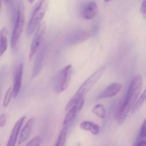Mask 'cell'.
<instances>
[{
	"label": "cell",
	"mask_w": 146,
	"mask_h": 146,
	"mask_svg": "<svg viewBox=\"0 0 146 146\" xmlns=\"http://www.w3.org/2000/svg\"><path fill=\"white\" fill-rule=\"evenodd\" d=\"M41 142V140L40 137L37 136L32 139L25 146H39Z\"/></svg>",
	"instance_id": "603a6c76"
},
{
	"label": "cell",
	"mask_w": 146,
	"mask_h": 146,
	"mask_svg": "<svg viewBox=\"0 0 146 146\" xmlns=\"http://www.w3.org/2000/svg\"><path fill=\"white\" fill-rule=\"evenodd\" d=\"M46 26L44 23H42L39 26L36 31L35 35L31 44L30 48V54H29V59H32L33 56L35 54L42 42V40L43 39L45 34Z\"/></svg>",
	"instance_id": "8992f818"
},
{
	"label": "cell",
	"mask_w": 146,
	"mask_h": 146,
	"mask_svg": "<svg viewBox=\"0 0 146 146\" xmlns=\"http://www.w3.org/2000/svg\"><path fill=\"white\" fill-rule=\"evenodd\" d=\"M68 129L63 127L55 146H64L66 142V135Z\"/></svg>",
	"instance_id": "ffe728a7"
},
{
	"label": "cell",
	"mask_w": 146,
	"mask_h": 146,
	"mask_svg": "<svg viewBox=\"0 0 146 146\" xmlns=\"http://www.w3.org/2000/svg\"><path fill=\"white\" fill-rule=\"evenodd\" d=\"M146 0H144L141 3L140 7V11L142 16L145 19L146 18Z\"/></svg>",
	"instance_id": "cb8c5ba5"
},
{
	"label": "cell",
	"mask_w": 146,
	"mask_h": 146,
	"mask_svg": "<svg viewBox=\"0 0 146 146\" xmlns=\"http://www.w3.org/2000/svg\"><path fill=\"white\" fill-rule=\"evenodd\" d=\"M146 90L144 91V92L141 94L140 98L137 100L134 105L133 106L132 110H131V113L134 114L142 106V105L145 103L146 100Z\"/></svg>",
	"instance_id": "ac0fdd59"
},
{
	"label": "cell",
	"mask_w": 146,
	"mask_h": 146,
	"mask_svg": "<svg viewBox=\"0 0 146 146\" xmlns=\"http://www.w3.org/2000/svg\"><path fill=\"white\" fill-rule=\"evenodd\" d=\"M122 86L120 83H113L107 87L98 96L97 99L98 100L109 98L114 97L121 91Z\"/></svg>",
	"instance_id": "30bf717a"
},
{
	"label": "cell",
	"mask_w": 146,
	"mask_h": 146,
	"mask_svg": "<svg viewBox=\"0 0 146 146\" xmlns=\"http://www.w3.org/2000/svg\"><path fill=\"white\" fill-rule=\"evenodd\" d=\"M1 90H0V100H1Z\"/></svg>",
	"instance_id": "f1b7e54d"
},
{
	"label": "cell",
	"mask_w": 146,
	"mask_h": 146,
	"mask_svg": "<svg viewBox=\"0 0 146 146\" xmlns=\"http://www.w3.org/2000/svg\"><path fill=\"white\" fill-rule=\"evenodd\" d=\"M106 67L105 66L100 68L96 72L93 73L90 76L82 83L75 95L67 104L65 107V110L66 111H68L76 101H78L80 99L84 98V96L86 95L91 90L96 83L102 77L106 70Z\"/></svg>",
	"instance_id": "7a4b0ae2"
},
{
	"label": "cell",
	"mask_w": 146,
	"mask_h": 146,
	"mask_svg": "<svg viewBox=\"0 0 146 146\" xmlns=\"http://www.w3.org/2000/svg\"><path fill=\"white\" fill-rule=\"evenodd\" d=\"M7 31L3 27L0 31V56L3 55L7 48Z\"/></svg>",
	"instance_id": "9a60e30c"
},
{
	"label": "cell",
	"mask_w": 146,
	"mask_h": 146,
	"mask_svg": "<svg viewBox=\"0 0 146 146\" xmlns=\"http://www.w3.org/2000/svg\"><path fill=\"white\" fill-rule=\"evenodd\" d=\"M24 65L20 63L15 66L14 72L13 84L12 88L13 97L15 98L20 92L23 77Z\"/></svg>",
	"instance_id": "52a82bcc"
},
{
	"label": "cell",
	"mask_w": 146,
	"mask_h": 146,
	"mask_svg": "<svg viewBox=\"0 0 146 146\" xmlns=\"http://www.w3.org/2000/svg\"><path fill=\"white\" fill-rule=\"evenodd\" d=\"M30 3H32L34 2V0H27Z\"/></svg>",
	"instance_id": "4316f807"
},
{
	"label": "cell",
	"mask_w": 146,
	"mask_h": 146,
	"mask_svg": "<svg viewBox=\"0 0 146 146\" xmlns=\"http://www.w3.org/2000/svg\"><path fill=\"white\" fill-rule=\"evenodd\" d=\"M7 122V115L6 114H2L0 116V127H3L6 125Z\"/></svg>",
	"instance_id": "d4e9b609"
},
{
	"label": "cell",
	"mask_w": 146,
	"mask_h": 146,
	"mask_svg": "<svg viewBox=\"0 0 146 146\" xmlns=\"http://www.w3.org/2000/svg\"><path fill=\"white\" fill-rule=\"evenodd\" d=\"M90 36L91 33L87 31L78 30L74 32L69 36L68 41L70 44H77L85 41Z\"/></svg>",
	"instance_id": "8fae6325"
},
{
	"label": "cell",
	"mask_w": 146,
	"mask_h": 146,
	"mask_svg": "<svg viewBox=\"0 0 146 146\" xmlns=\"http://www.w3.org/2000/svg\"><path fill=\"white\" fill-rule=\"evenodd\" d=\"M146 120H145L143 122V124H142L141 128L139 134V137H138L139 141L145 140V139L146 136Z\"/></svg>",
	"instance_id": "7402d4cb"
},
{
	"label": "cell",
	"mask_w": 146,
	"mask_h": 146,
	"mask_svg": "<svg viewBox=\"0 0 146 146\" xmlns=\"http://www.w3.org/2000/svg\"><path fill=\"white\" fill-rule=\"evenodd\" d=\"M145 141H139L134 146H146Z\"/></svg>",
	"instance_id": "484cf974"
},
{
	"label": "cell",
	"mask_w": 146,
	"mask_h": 146,
	"mask_svg": "<svg viewBox=\"0 0 146 146\" xmlns=\"http://www.w3.org/2000/svg\"><path fill=\"white\" fill-rule=\"evenodd\" d=\"M49 0H39L34 7L27 28V35H32L40 25L48 9Z\"/></svg>",
	"instance_id": "3957f363"
},
{
	"label": "cell",
	"mask_w": 146,
	"mask_h": 146,
	"mask_svg": "<svg viewBox=\"0 0 146 146\" xmlns=\"http://www.w3.org/2000/svg\"><path fill=\"white\" fill-rule=\"evenodd\" d=\"M1 0H0V8H1Z\"/></svg>",
	"instance_id": "f546056e"
},
{
	"label": "cell",
	"mask_w": 146,
	"mask_h": 146,
	"mask_svg": "<svg viewBox=\"0 0 146 146\" xmlns=\"http://www.w3.org/2000/svg\"><path fill=\"white\" fill-rule=\"evenodd\" d=\"M11 20H15L17 14L16 0H3Z\"/></svg>",
	"instance_id": "2e32d148"
},
{
	"label": "cell",
	"mask_w": 146,
	"mask_h": 146,
	"mask_svg": "<svg viewBox=\"0 0 146 146\" xmlns=\"http://www.w3.org/2000/svg\"><path fill=\"white\" fill-rule=\"evenodd\" d=\"M0 146H1V144H0Z\"/></svg>",
	"instance_id": "4dcf8cb0"
},
{
	"label": "cell",
	"mask_w": 146,
	"mask_h": 146,
	"mask_svg": "<svg viewBox=\"0 0 146 146\" xmlns=\"http://www.w3.org/2000/svg\"><path fill=\"white\" fill-rule=\"evenodd\" d=\"M25 20V8L24 3L20 1L17 8L14 27L11 39L12 48L15 49L19 42L24 28Z\"/></svg>",
	"instance_id": "277c9868"
},
{
	"label": "cell",
	"mask_w": 146,
	"mask_h": 146,
	"mask_svg": "<svg viewBox=\"0 0 146 146\" xmlns=\"http://www.w3.org/2000/svg\"><path fill=\"white\" fill-rule=\"evenodd\" d=\"M92 112L99 118L103 119L105 117V110L103 105L97 104L95 106L93 109Z\"/></svg>",
	"instance_id": "d6986e66"
},
{
	"label": "cell",
	"mask_w": 146,
	"mask_h": 146,
	"mask_svg": "<svg viewBox=\"0 0 146 146\" xmlns=\"http://www.w3.org/2000/svg\"><path fill=\"white\" fill-rule=\"evenodd\" d=\"M97 13V6L96 3L91 1L84 7L82 12V16L85 19L90 20L96 17Z\"/></svg>",
	"instance_id": "4fadbf2b"
},
{
	"label": "cell",
	"mask_w": 146,
	"mask_h": 146,
	"mask_svg": "<svg viewBox=\"0 0 146 146\" xmlns=\"http://www.w3.org/2000/svg\"><path fill=\"white\" fill-rule=\"evenodd\" d=\"M143 85L142 77L140 75L136 76L131 82L124 101L117 115V122L119 125L124 122L129 111H131L141 91Z\"/></svg>",
	"instance_id": "6da1fadb"
},
{
	"label": "cell",
	"mask_w": 146,
	"mask_h": 146,
	"mask_svg": "<svg viewBox=\"0 0 146 146\" xmlns=\"http://www.w3.org/2000/svg\"><path fill=\"white\" fill-rule=\"evenodd\" d=\"M34 119L33 117H32L28 120L26 123L25 127L22 129L18 141V145H20L25 141L30 135L31 131L32 129L34 124Z\"/></svg>",
	"instance_id": "5bb4252c"
},
{
	"label": "cell",
	"mask_w": 146,
	"mask_h": 146,
	"mask_svg": "<svg viewBox=\"0 0 146 146\" xmlns=\"http://www.w3.org/2000/svg\"><path fill=\"white\" fill-rule=\"evenodd\" d=\"M73 68L71 65H68L57 73L53 80V87L57 93L63 92L69 85Z\"/></svg>",
	"instance_id": "5b68a950"
},
{
	"label": "cell",
	"mask_w": 146,
	"mask_h": 146,
	"mask_svg": "<svg viewBox=\"0 0 146 146\" xmlns=\"http://www.w3.org/2000/svg\"><path fill=\"white\" fill-rule=\"evenodd\" d=\"M45 54V48L43 45L39 50L35 60L31 75L33 79L37 77L41 72L43 64Z\"/></svg>",
	"instance_id": "9c48e42d"
},
{
	"label": "cell",
	"mask_w": 146,
	"mask_h": 146,
	"mask_svg": "<svg viewBox=\"0 0 146 146\" xmlns=\"http://www.w3.org/2000/svg\"><path fill=\"white\" fill-rule=\"evenodd\" d=\"M13 97V93H12V88L10 87L7 91L5 97H4V100L3 102V107H6L9 105L10 101H11V98Z\"/></svg>",
	"instance_id": "44dd1931"
},
{
	"label": "cell",
	"mask_w": 146,
	"mask_h": 146,
	"mask_svg": "<svg viewBox=\"0 0 146 146\" xmlns=\"http://www.w3.org/2000/svg\"><path fill=\"white\" fill-rule=\"evenodd\" d=\"M25 118V116L22 117L16 122L12 129L10 137L6 146H15L19 133Z\"/></svg>",
	"instance_id": "7c38bea8"
},
{
	"label": "cell",
	"mask_w": 146,
	"mask_h": 146,
	"mask_svg": "<svg viewBox=\"0 0 146 146\" xmlns=\"http://www.w3.org/2000/svg\"><path fill=\"white\" fill-rule=\"evenodd\" d=\"M111 1H112V0H104V1L105 2H109Z\"/></svg>",
	"instance_id": "83f0119b"
},
{
	"label": "cell",
	"mask_w": 146,
	"mask_h": 146,
	"mask_svg": "<svg viewBox=\"0 0 146 146\" xmlns=\"http://www.w3.org/2000/svg\"><path fill=\"white\" fill-rule=\"evenodd\" d=\"M84 98L80 99L69 110L63 123V127L68 129L73 121L78 112L80 111L84 105Z\"/></svg>",
	"instance_id": "ba28073f"
},
{
	"label": "cell",
	"mask_w": 146,
	"mask_h": 146,
	"mask_svg": "<svg viewBox=\"0 0 146 146\" xmlns=\"http://www.w3.org/2000/svg\"><path fill=\"white\" fill-rule=\"evenodd\" d=\"M80 127L81 129L86 131H89L93 135H97L99 132V127L98 125L94 123L88 121L82 122Z\"/></svg>",
	"instance_id": "e0dca14e"
}]
</instances>
